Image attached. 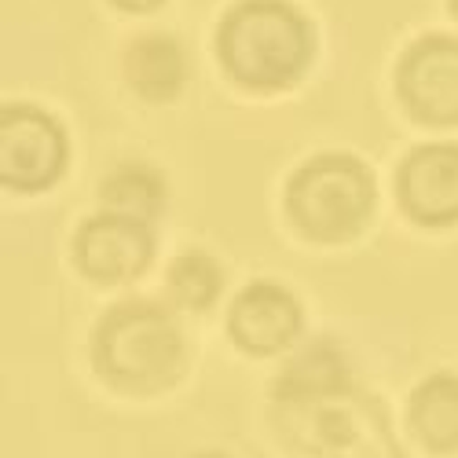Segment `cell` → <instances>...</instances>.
<instances>
[{
  "label": "cell",
  "mask_w": 458,
  "mask_h": 458,
  "mask_svg": "<svg viewBox=\"0 0 458 458\" xmlns=\"http://www.w3.org/2000/svg\"><path fill=\"white\" fill-rule=\"evenodd\" d=\"M301 334V304L272 283L246 286L232 304V337L250 356L283 352Z\"/></svg>",
  "instance_id": "obj_9"
},
{
  "label": "cell",
  "mask_w": 458,
  "mask_h": 458,
  "mask_svg": "<svg viewBox=\"0 0 458 458\" xmlns=\"http://www.w3.org/2000/svg\"><path fill=\"white\" fill-rule=\"evenodd\" d=\"M195 458H227V454H195Z\"/></svg>",
  "instance_id": "obj_16"
},
{
  "label": "cell",
  "mask_w": 458,
  "mask_h": 458,
  "mask_svg": "<svg viewBox=\"0 0 458 458\" xmlns=\"http://www.w3.org/2000/svg\"><path fill=\"white\" fill-rule=\"evenodd\" d=\"M279 433L316 458H403L386 411L349 381L276 400Z\"/></svg>",
  "instance_id": "obj_1"
},
{
  "label": "cell",
  "mask_w": 458,
  "mask_h": 458,
  "mask_svg": "<svg viewBox=\"0 0 458 458\" xmlns=\"http://www.w3.org/2000/svg\"><path fill=\"white\" fill-rule=\"evenodd\" d=\"M451 12H454V15H458V0H451Z\"/></svg>",
  "instance_id": "obj_17"
},
{
  "label": "cell",
  "mask_w": 458,
  "mask_h": 458,
  "mask_svg": "<svg viewBox=\"0 0 458 458\" xmlns=\"http://www.w3.org/2000/svg\"><path fill=\"white\" fill-rule=\"evenodd\" d=\"M103 202L122 216L150 220L162 213L165 187H162L158 173H150L143 165H125V169H114L110 180L103 183Z\"/></svg>",
  "instance_id": "obj_12"
},
{
  "label": "cell",
  "mask_w": 458,
  "mask_h": 458,
  "mask_svg": "<svg viewBox=\"0 0 458 458\" xmlns=\"http://www.w3.org/2000/svg\"><path fill=\"white\" fill-rule=\"evenodd\" d=\"M78 264L96 283H129L136 279L150 257H155V235L143 227V220L106 213L81 227L78 235Z\"/></svg>",
  "instance_id": "obj_7"
},
{
  "label": "cell",
  "mask_w": 458,
  "mask_h": 458,
  "mask_svg": "<svg viewBox=\"0 0 458 458\" xmlns=\"http://www.w3.org/2000/svg\"><path fill=\"white\" fill-rule=\"evenodd\" d=\"M286 209L301 235L316 242H345L374 209V176L349 155L312 158L293 173Z\"/></svg>",
  "instance_id": "obj_3"
},
{
  "label": "cell",
  "mask_w": 458,
  "mask_h": 458,
  "mask_svg": "<svg viewBox=\"0 0 458 458\" xmlns=\"http://www.w3.org/2000/svg\"><path fill=\"white\" fill-rule=\"evenodd\" d=\"M183 363V337L155 304H122L96 330V367L129 389L169 386Z\"/></svg>",
  "instance_id": "obj_4"
},
{
  "label": "cell",
  "mask_w": 458,
  "mask_h": 458,
  "mask_svg": "<svg viewBox=\"0 0 458 458\" xmlns=\"http://www.w3.org/2000/svg\"><path fill=\"white\" fill-rule=\"evenodd\" d=\"M66 165V136L45 110L4 106L0 114V176L19 191H45Z\"/></svg>",
  "instance_id": "obj_5"
},
{
  "label": "cell",
  "mask_w": 458,
  "mask_h": 458,
  "mask_svg": "<svg viewBox=\"0 0 458 458\" xmlns=\"http://www.w3.org/2000/svg\"><path fill=\"white\" fill-rule=\"evenodd\" d=\"M337 381H349V370H345V360L334 345H316L309 349L301 360H293L279 386H276V400L279 396H301V393H316V389H327V386H337Z\"/></svg>",
  "instance_id": "obj_13"
},
{
  "label": "cell",
  "mask_w": 458,
  "mask_h": 458,
  "mask_svg": "<svg viewBox=\"0 0 458 458\" xmlns=\"http://www.w3.org/2000/svg\"><path fill=\"white\" fill-rule=\"evenodd\" d=\"M400 202L411 220L444 227L458 220V147H418L400 169Z\"/></svg>",
  "instance_id": "obj_8"
},
{
  "label": "cell",
  "mask_w": 458,
  "mask_h": 458,
  "mask_svg": "<svg viewBox=\"0 0 458 458\" xmlns=\"http://www.w3.org/2000/svg\"><path fill=\"white\" fill-rule=\"evenodd\" d=\"M125 78L143 99H169L187 78L183 52L173 37H140L125 52Z\"/></svg>",
  "instance_id": "obj_11"
},
{
  "label": "cell",
  "mask_w": 458,
  "mask_h": 458,
  "mask_svg": "<svg viewBox=\"0 0 458 458\" xmlns=\"http://www.w3.org/2000/svg\"><path fill=\"white\" fill-rule=\"evenodd\" d=\"M400 96L418 122L458 125V41H418L400 63Z\"/></svg>",
  "instance_id": "obj_6"
},
{
  "label": "cell",
  "mask_w": 458,
  "mask_h": 458,
  "mask_svg": "<svg viewBox=\"0 0 458 458\" xmlns=\"http://www.w3.org/2000/svg\"><path fill=\"white\" fill-rule=\"evenodd\" d=\"M169 293L183 309H209L220 293V268L202 253H187L169 268Z\"/></svg>",
  "instance_id": "obj_14"
},
{
  "label": "cell",
  "mask_w": 458,
  "mask_h": 458,
  "mask_svg": "<svg viewBox=\"0 0 458 458\" xmlns=\"http://www.w3.org/2000/svg\"><path fill=\"white\" fill-rule=\"evenodd\" d=\"M411 426L429 451H458V377L433 374L411 396Z\"/></svg>",
  "instance_id": "obj_10"
},
{
  "label": "cell",
  "mask_w": 458,
  "mask_h": 458,
  "mask_svg": "<svg viewBox=\"0 0 458 458\" xmlns=\"http://www.w3.org/2000/svg\"><path fill=\"white\" fill-rule=\"evenodd\" d=\"M216 48L239 85L276 92L309 66L312 30L286 0H242L220 22Z\"/></svg>",
  "instance_id": "obj_2"
},
{
  "label": "cell",
  "mask_w": 458,
  "mask_h": 458,
  "mask_svg": "<svg viewBox=\"0 0 458 458\" xmlns=\"http://www.w3.org/2000/svg\"><path fill=\"white\" fill-rule=\"evenodd\" d=\"M118 8H125V12H150V8H158L162 0H114Z\"/></svg>",
  "instance_id": "obj_15"
}]
</instances>
